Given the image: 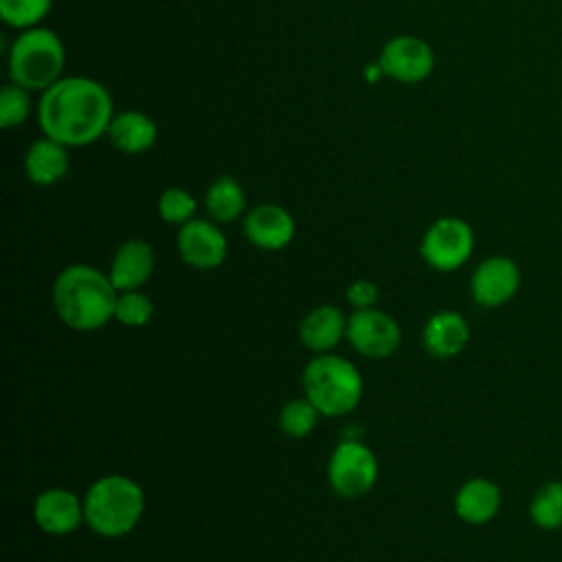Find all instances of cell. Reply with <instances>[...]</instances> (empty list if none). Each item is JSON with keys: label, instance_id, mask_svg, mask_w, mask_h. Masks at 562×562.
Wrapping results in <instances>:
<instances>
[{"label": "cell", "instance_id": "cell-4", "mask_svg": "<svg viewBox=\"0 0 562 562\" xmlns=\"http://www.w3.org/2000/svg\"><path fill=\"white\" fill-rule=\"evenodd\" d=\"M305 397L325 417H342L362 400V375L358 367L334 353H318L303 369Z\"/></svg>", "mask_w": 562, "mask_h": 562}, {"label": "cell", "instance_id": "cell-23", "mask_svg": "<svg viewBox=\"0 0 562 562\" xmlns=\"http://www.w3.org/2000/svg\"><path fill=\"white\" fill-rule=\"evenodd\" d=\"M53 0H0V18L7 26L26 31L40 26L50 13Z\"/></svg>", "mask_w": 562, "mask_h": 562}, {"label": "cell", "instance_id": "cell-10", "mask_svg": "<svg viewBox=\"0 0 562 562\" xmlns=\"http://www.w3.org/2000/svg\"><path fill=\"white\" fill-rule=\"evenodd\" d=\"M520 279V268L512 257L492 255L474 268L470 294L481 307H501L516 296Z\"/></svg>", "mask_w": 562, "mask_h": 562}, {"label": "cell", "instance_id": "cell-6", "mask_svg": "<svg viewBox=\"0 0 562 562\" xmlns=\"http://www.w3.org/2000/svg\"><path fill=\"white\" fill-rule=\"evenodd\" d=\"M474 252V231L472 226L454 215H443L435 220L419 244L422 259L439 272L459 270Z\"/></svg>", "mask_w": 562, "mask_h": 562}, {"label": "cell", "instance_id": "cell-21", "mask_svg": "<svg viewBox=\"0 0 562 562\" xmlns=\"http://www.w3.org/2000/svg\"><path fill=\"white\" fill-rule=\"evenodd\" d=\"M529 518L540 529L562 527V481L542 483L529 501Z\"/></svg>", "mask_w": 562, "mask_h": 562}, {"label": "cell", "instance_id": "cell-28", "mask_svg": "<svg viewBox=\"0 0 562 562\" xmlns=\"http://www.w3.org/2000/svg\"><path fill=\"white\" fill-rule=\"evenodd\" d=\"M364 77H367L369 81H378V79L384 77V72H382V68L378 66V61H375V64H371V66L364 68Z\"/></svg>", "mask_w": 562, "mask_h": 562}, {"label": "cell", "instance_id": "cell-24", "mask_svg": "<svg viewBox=\"0 0 562 562\" xmlns=\"http://www.w3.org/2000/svg\"><path fill=\"white\" fill-rule=\"evenodd\" d=\"M31 90L18 83H4L0 90V127H20L31 114Z\"/></svg>", "mask_w": 562, "mask_h": 562}, {"label": "cell", "instance_id": "cell-2", "mask_svg": "<svg viewBox=\"0 0 562 562\" xmlns=\"http://www.w3.org/2000/svg\"><path fill=\"white\" fill-rule=\"evenodd\" d=\"M119 290L110 274L88 263L64 268L53 283V307L75 331H94L114 318Z\"/></svg>", "mask_w": 562, "mask_h": 562}, {"label": "cell", "instance_id": "cell-7", "mask_svg": "<svg viewBox=\"0 0 562 562\" xmlns=\"http://www.w3.org/2000/svg\"><path fill=\"white\" fill-rule=\"evenodd\" d=\"M327 481L342 498H358L367 494L378 481V459L360 439L340 441L327 463Z\"/></svg>", "mask_w": 562, "mask_h": 562}, {"label": "cell", "instance_id": "cell-17", "mask_svg": "<svg viewBox=\"0 0 562 562\" xmlns=\"http://www.w3.org/2000/svg\"><path fill=\"white\" fill-rule=\"evenodd\" d=\"M345 334L347 318L334 305H316L299 323V338L314 353H329Z\"/></svg>", "mask_w": 562, "mask_h": 562}, {"label": "cell", "instance_id": "cell-3", "mask_svg": "<svg viewBox=\"0 0 562 562\" xmlns=\"http://www.w3.org/2000/svg\"><path fill=\"white\" fill-rule=\"evenodd\" d=\"M145 494L140 485L123 474L97 479L83 496L88 527L103 538L127 536L143 518Z\"/></svg>", "mask_w": 562, "mask_h": 562}, {"label": "cell", "instance_id": "cell-13", "mask_svg": "<svg viewBox=\"0 0 562 562\" xmlns=\"http://www.w3.org/2000/svg\"><path fill=\"white\" fill-rule=\"evenodd\" d=\"M33 518L37 527L48 536L72 533L86 520L83 501H79L77 494L64 487L44 490L35 498Z\"/></svg>", "mask_w": 562, "mask_h": 562}, {"label": "cell", "instance_id": "cell-26", "mask_svg": "<svg viewBox=\"0 0 562 562\" xmlns=\"http://www.w3.org/2000/svg\"><path fill=\"white\" fill-rule=\"evenodd\" d=\"M195 213V200L187 189L180 187H169L160 193L158 198V215L167 222V224H187L189 220H193Z\"/></svg>", "mask_w": 562, "mask_h": 562}, {"label": "cell", "instance_id": "cell-19", "mask_svg": "<svg viewBox=\"0 0 562 562\" xmlns=\"http://www.w3.org/2000/svg\"><path fill=\"white\" fill-rule=\"evenodd\" d=\"M108 136L119 151L134 156V154H143L156 145L158 125L145 112L125 110L121 114H114Z\"/></svg>", "mask_w": 562, "mask_h": 562}, {"label": "cell", "instance_id": "cell-18", "mask_svg": "<svg viewBox=\"0 0 562 562\" xmlns=\"http://www.w3.org/2000/svg\"><path fill=\"white\" fill-rule=\"evenodd\" d=\"M498 509L501 490L490 479H468L454 494V512L468 525H485L496 518Z\"/></svg>", "mask_w": 562, "mask_h": 562}, {"label": "cell", "instance_id": "cell-25", "mask_svg": "<svg viewBox=\"0 0 562 562\" xmlns=\"http://www.w3.org/2000/svg\"><path fill=\"white\" fill-rule=\"evenodd\" d=\"M114 318L127 327H145L154 318V303L140 290L119 292Z\"/></svg>", "mask_w": 562, "mask_h": 562}, {"label": "cell", "instance_id": "cell-16", "mask_svg": "<svg viewBox=\"0 0 562 562\" xmlns=\"http://www.w3.org/2000/svg\"><path fill=\"white\" fill-rule=\"evenodd\" d=\"M66 145L42 136L33 140L24 154L26 178L37 187H50L66 178L70 169V156Z\"/></svg>", "mask_w": 562, "mask_h": 562}, {"label": "cell", "instance_id": "cell-20", "mask_svg": "<svg viewBox=\"0 0 562 562\" xmlns=\"http://www.w3.org/2000/svg\"><path fill=\"white\" fill-rule=\"evenodd\" d=\"M204 206L213 222H235L246 211V193L233 176H220L209 184L204 193Z\"/></svg>", "mask_w": 562, "mask_h": 562}, {"label": "cell", "instance_id": "cell-22", "mask_svg": "<svg viewBox=\"0 0 562 562\" xmlns=\"http://www.w3.org/2000/svg\"><path fill=\"white\" fill-rule=\"evenodd\" d=\"M318 408L307 397L290 400L281 413H279V428L283 435L292 439H303L312 435L316 422H318Z\"/></svg>", "mask_w": 562, "mask_h": 562}, {"label": "cell", "instance_id": "cell-9", "mask_svg": "<svg viewBox=\"0 0 562 562\" xmlns=\"http://www.w3.org/2000/svg\"><path fill=\"white\" fill-rule=\"evenodd\" d=\"M375 61L384 77L400 83H419L430 77L435 68V53L422 37L395 35L382 46Z\"/></svg>", "mask_w": 562, "mask_h": 562}, {"label": "cell", "instance_id": "cell-27", "mask_svg": "<svg viewBox=\"0 0 562 562\" xmlns=\"http://www.w3.org/2000/svg\"><path fill=\"white\" fill-rule=\"evenodd\" d=\"M345 299L353 310H369L378 301V285L369 279H356L347 285Z\"/></svg>", "mask_w": 562, "mask_h": 562}, {"label": "cell", "instance_id": "cell-14", "mask_svg": "<svg viewBox=\"0 0 562 562\" xmlns=\"http://www.w3.org/2000/svg\"><path fill=\"white\" fill-rule=\"evenodd\" d=\"M156 266L154 248L145 239H127L123 241L110 266V279L119 292L127 290H140Z\"/></svg>", "mask_w": 562, "mask_h": 562}, {"label": "cell", "instance_id": "cell-1", "mask_svg": "<svg viewBox=\"0 0 562 562\" xmlns=\"http://www.w3.org/2000/svg\"><path fill=\"white\" fill-rule=\"evenodd\" d=\"M112 119V94L101 81L83 75L61 77L42 92L37 103L44 136L70 149L99 140L108 134Z\"/></svg>", "mask_w": 562, "mask_h": 562}, {"label": "cell", "instance_id": "cell-15", "mask_svg": "<svg viewBox=\"0 0 562 562\" xmlns=\"http://www.w3.org/2000/svg\"><path fill=\"white\" fill-rule=\"evenodd\" d=\"M468 342L470 325L459 312L452 310H441L432 314L422 329L424 349L439 360L459 356L468 347Z\"/></svg>", "mask_w": 562, "mask_h": 562}, {"label": "cell", "instance_id": "cell-5", "mask_svg": "<svg viewBox=\"0 0 562 562\" xmlns=\"http://www.w3.org/2000/svg\"><path fill=\"white\" fill-rule=\"evenodd\" d=\"M66 66V48L59 35L46 26L20 31L9 50V79L31 92H44L59 81Z\"/></svg>", "mask_w": 562, "mask_h": 562}, {"label": "cell", "instance_id": "cell-12", "mask_svg": "<svg viewBox=\"0 0 562 562\" xmlns=\"http://www.w3.org/2000/svg\"><path fill=\"white\" fill-rule=\"evenodd\" d=\"M294 233L296 224L290 211L272 202L252 206L244 217V235L261 250L285 248L294 239Z\"/></svg>", "mask_w": 562, "mask_h": 562}, {"label": "cell", "instance_id": "cell-8", "mask_svg": "<svg viewBox=\"0 0 562 562\" xmlns=\"http://www.w3.org/2000/svg\"><path fill=\"white\" fill-rule=\"evenodd\" d=\"M345 338L360 356L382 360L397 351L402 342V329L400 323L386 312L375 307L353 310V314L347 318Z\"/></svg>", "mask_w": 562, "mask_h": 562}, {"label": "cell", "instance_id": "cell-11", "mask_svg": "<svg viewBox=\"0 0 562 562\" xmlns=\"http://www.w3.org/2000/svg\"><path fill=\"white\" fill-rule=\"evenodd\" d=\"M178 252L182 261L198 270H213L224 263L228 255V241L220 226L209 220H189L180 226L178 237Z\"/></svg>", "mask_w": 562, "mask_h": 562}]
</instances>
